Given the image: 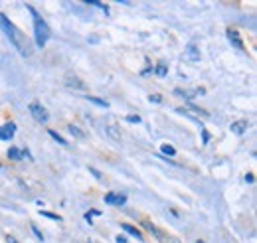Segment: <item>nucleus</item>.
Wrapping results in <instances>:
<instances>
[{
	"label": "nucleus",
	"instance_id": "obj_7",
	"mask_svg": "<svg viewBox=\"0 0 257 243\" xmlns=\"http://www.w3.org/2000/svg\"><path fill=\"white\" fill-rule=\"evenodd\" d=\"M228 38H230V42L235 45V47H239V50H243V40H241V36H239V32L235 30V28H230L228 30Z\"/></svg>",
	"mask_w": 257,
	"mask_h": 243
},
{
	"label": "nucleus",
	"instance_id": "obj_5",
	"mask_svg": "<svg viewBox=\"0 0 257 243\" xmlns=\"http://www.w3.org/2000/svg\"><path fill=\"white\" fill-rule=\"evenodd\" d=\"M105 202L111 204V206H125L127 204V196L125 194H115V192H109L105 196Z\"/></svg>",
	"mask_w": 257,
	"mask_h": 243
},
{
	"label": "nucleus",
	"instance_id": "obj_23",
	"mask_svg": "<svg viewBox=\"0 0 257 243\" xmlns=\"http://www.w3.org/2000/svg\"><path fill=\"white\" fill-rule=\"evenodd\" d=\"M32 231H34V233H36V237H38V239H40V241H44V235H42V231H40V229H38V227H36V225H32Z\"/></svg>",
	"mask_w": 257,
	"mask_h": 243
},
{
	"label": "nucleus",
	"instance_id": "obj_3",
	"mask_svg": "<svg viewBox=\"0 0 257 243\" xmlns=\"http://www.w3.org/2000/svg\"><path fill=\"white\" fill-rule=\"evenodd\" d=\"M30 115H32L38 123H47V121H49V115H47L46 107L40 105V103H30Z\"/></svg>",
	"mask_w": 257,
	"mask_h": 243
},
{
	"label": "nucleus",
	"instance_id": "obj_11",
	"mask_svg": "<svg viewBox=\"0 0 257 243\" xmlns=\"http://www.w3.org/2000/svg\"><path fill=\"white\" fill-rule=\"evenodd\" d=\"M186 58H190V62H200V52H198V47L194 44H190L186 47Z\"/></svg>",
	"mask_w": 257,
	"mask_h": 243
},
{
	"label": "nucleus",
	"instance_id": "obj_15",
	"mask_svg": "<svg viewBox=\"0 0 257 243\" xmlns=\"http://www.w3.org/2000/svg\"><path fill=\"white\" fill-rule=\"evenodd\" d=\"M8 158H10V160H20V158H22V151L16 149V147H10V149H8Z\"/></svg>",
	"mask_w": 257,
	"mask_h": 243
},
{
	"label": "nucleus",
	"instance_id": "obj_16",
	"mask_svg": "<svg viewBox=\"0 0 257 243\" xmlns=\"http://www.w3.org/2000/svg\"><path fill=\"white\" fill-rule=\"evenodd\" d=\"M161 153H163V155H168V156H176V149L170 147V144H163V147H161Z\"/></svg>",
	"mask_w": 257,
	"mask_h": 243
},
{
	"label": "nucleus",
	"instance_id": "obj_1",
	"mask_svg": "<svg viewBox=\"0 0 257 243\" xmlns=\"http://www.w3.org/2000/svg\"><path fill=\"white\" fill-rule=\"evenodd\" d=\"M0 26H2V30H4V34L10 38V42L14 44V47L20 52V56H24V58H28V56H32V44H30V40L22 34V32H18L16 30V26L0 12Z\"/></svg>",
	"mask_w": 257,
	"mask_h": 243
},
{
	"label": "nucleus",
	"instance_id": "obj_12",
	"mask_svg": "<svg viewBox=\"0 0 257 243\" xmlns=\"http://www.w3.org/2000/svg\"><path fill=\"white\" fill-rule=\"evenodd\" d=\"M121 227H123V229H125V231H127V233H131V235H133V237H137V239H139V241H142V239H144V237H142V233H140V231H139V229H137V227H133V225H129V223H123V225H121Z\"/></svg>",
	"mask_w": 257,
	"mask_h": 243
},
{
	"label": "nucleus",
	"instance_id": "obj_24",
	"mask_svg": "<svg viewBox=\"0 0 257 243\" xmlns=\"http://www.w3.org/2000/svg\"><path fill=\"white\" fill-rule=\"evenodd\" d=\"M148 101H154V103H161V97H159V95H150V97H148Z\"/></svg>",
	"mask_w": 257,
	"mask_h": 243
},
{
	"label": "nucleus",
	"instance_id": "obj_8",
	"mask_svg": "<svg viewBox=\"0 0 257 243\" xmlns=\"http://www.w3.org/2000/svg\"><path fill=\"white\" fill-rule=\"evenodd\" d=\"M64 81H66V85L71 87V89H85V83H83L77 75H71V73H70V75H66Z\"/></svg>",
	"mask_w": 257,
	"mask_h": 243
},
{
	"label": "nucleus",
	"instance_id": "obj_6",
	"mask_svg": "<svg viewBox=\"0 0 257 243\" xmlns=\"http://www.w3.org/2000/svg\"><path fill=\"white\" fill-rule=\"evenodd\" d=\"M105 134H107L111 140H115V142H121V140H123L121 129H119L117 125H107V127H105Z\"/></svg>",
	"mask_w": 257,
	"mask_h": 243
},
{
	"label": "nucleus",
	"instance_id": "obj_10",
	"mask_svg": "<svg viewBox=\"0 0 257 243\" xmlns=\"http://www.w3.org/2000/svg\"><path fill=\"white\" fill-rule=\"evenodd\" d=\"M247 127H249V123L247 121H235V123H232V133H235V134H243L245 131H247Z\"/></svg>",
	"mask_w": 257,
	"mask_h": 243
},
{
	"label": "nucleus",
	"instance_id": "obj_20",
	"mask_svg": "<svg viewBox=\"0 0 257 243\" xmlns=\"http://www.w3.org/2000/svg\"><path fill=\"white\" fill-rule=\"evenodd\" d=\"M89 4H93V6H97V8H101V10H103V12H105V14L109 12V6H107V4H103V2H89Z\"/></svg>",
	"mask_w": 257,
	"mask_h": 243
},
{
	"label": "nucleus",
	"instance_id": "obj_21",
	"mask_svg": "<svg viewBox=\"0 0 257 243\" xmlns=\"http://www.w3.org/2000/svg\"><path fill=\"white\" fill-rule=\"evenodd\" d=\"M202 138H204V140H202L204 144H208V142H210V133H208V131H206L204 127H202Z\"/></svg>",
	"mask_w": 257,
	"mask_h": 243
},
{
	"label": "nucleus",
	"instance_id": "obj_26",
	"mask_svg": "<svg viewBox=\"0 0 257 243\" xmlns=\"http://www.w3.org/2000/svg\"><path fill=\"white\" fill-rule=\"evenodd\" d=\"M6 243H18V241H16L12 235H6Z\"/></svg>",
	"mask_w": 257,
	"mask_h": 243
},
{
	"label": "nucleus",
	"instance_id": "obj_2",
	"mask_svg": "<svg viewBox=\"0 0 257 243\" xmlns=\"http://www.w3.org/2000/svg\"><path fill=\"white\" fill-rule=\"evenodd\" d=\"M28 10H30V14H32V20H34V38H36V45H40V47H44L46 44H47V40H49V36H51V32H49V26L46 24V20L32 8V6H28Z\"/></svg>",
	"mask_w": 257,
	"mask_h": 243
},
{
	"label": "nucleus",
	"instance_id": "obj_18",
	"mask_svg": "<svg viewBox=\"0 0 257 243\" xmlns=\"http://www.w3.org/2000/svg\"><path fill=\"white\" fill-rule=\"evenodd\" d=\"M87 99H89L91 103L99 105V107H109V103H107V101H103V99H97V97H91V95H87Z\"/></svg>",
	"mask_w": 257,
	"mask_h": 243
},
{
	"label": "nucleus",
	"instance_id": "obj_27",
	"mask_svg": "<svg viewBox=\"0 0 257 243\" xmlns=\"http://www.w3.org/2000/svg\"><path fill=\"white\" fill-rule=\"evenodd\" d=\"M245 180H247V182H253L255 178H253V174H247V176H245Z\"/></svg>",
	"mask_w": 257,
	"mask_h": 243
},
{
	"label": "nucleus",
	"instance_id": "obj_4",
	"mask_svg": "<svg viewBox=\"0 0 257 243\" xmlns=\"http://www.w3.org/2000/svg\"><path fill=\"white\" fill-rule=\"evenodd\" d=\"M16 134V125L14 123H4L0 127V140H12V136Z\"/></svg>",
	"mask_w": 257,
	"mask_h": 243
},
{
	"label": "nucleus",
	"instance_id": "obj_25",
	"mask_svg": "<svg viewBox=\"0 0 257 243\" xmlns=\"http://www.w3.org/2000/svg\"><path fill=\"white\" fill-rule=\"evenodd\" d=\"M89 172H91V174H93V176H95L97 180H101V174H99V172H97L95 168H89Z\"/></svg>",
	"mask_w": 257,
	"mask_h": 243
},
{
	"label": "nucleus",
	"instance_id": "obj_22",
	"mask_svg": "<svg viewBox=\"0 0 257 243\" xmlns=\"http://www.w3.org/2000/svg\"><path fill=\"white\" fill-rule=\"evenodd\" d=\"M127 121H129V123H140V117H139V115H129Z\"/></svg>",
	"mask_w": 257,
	"mask_h": 243
},
{
	"label": "nucleus",
	"instance_id": "obj_9",
	"mask_svg": "<svg viewBox=\"0 0 257 243\" xmlns=\"http://www.w3.org/2000/svg\"><path fill=\"white\" fill-rule=\"evenodd\" d=\"M152 233H157V239H159L161 243H180V239H176L174 235H166V233L161 231V229H154Z\"/></svg>",
	"mask_w": 257,
	"mask_h": 243
},
{
	"label": "nucleus",
	"instance_id": "obj_17",
	"mask_svg": "<svg viewBox=\"0 0 257 243\" xmlns=\"http://www.w3.org/2000/svg\"><path fill=\"white\" fill-rule=\"evenodd\" d=\"M47 133H49V136L54 138V140H58L60 144H64V147H68V140H64V136H60V134H58L56 131H47Z\"/></svg>",
	"mask_w": 257,
	"mask_h": 243
},
{
	"label": "nucleus",
	"instance_id": "obj_13",
	"mask_svg": "<svg viewBox=\"0 0 257 243\" xmlns=\"http://www.w3.org/2000/svg\"><path fill=\"white\" fill-rule=\"evenodd\" d=\"M70 133H71L75 138H81V140H83V138H87V133H85L83 129H79L77 125H70Z\"/></svg>",
	"mask_w": 257,
	"mask_h": 243
},
{
	"label": "nucleus",
	"instance_id": "obj_14",
	"mask_svg": "<svg viewBox=\"0 0 257 243\" xmlns=\"http://www.w3.org/2000/svg\"><path fill=\"white\" fill-rule=\"evenodd\" d=\"M154 73H157L159 77H166V73H168V66H166L164 62H161L157 67H154Z\"/></svg>",
	"mask_w": 257,
	"mask_h": 243
},
{
	"label": "nucleus",
	"instance_id": "obj_19",
	"mask_svg": "<svg viewBox=\"0 0 257 243\" xmlns=\"http://www.w3.org/2000/svg\"><path fill=\"white\" fill-rule=\"evenodd\" d=\"M42 216H44V218H49V220H54V221H60V220H62L60 216H56V214H51V212H42Z\"/></svg>",
	"mask_w": 257,
	"mask_h": 243
}]
</instances>
